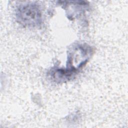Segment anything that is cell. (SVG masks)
<instances>
[{
  "label": "cell",
  "mask_w": 128,
  "mask_h": 128,
  "mask_svg": "<svg viewBox=\"0 0 128 128\" xmlns=\"http://www.w3.org/2000/svg\"><path fill=\"white\" fill-rule=\"evenodd\" d=\"M17 21L25 27L34 28L40 26L42 14L40 6L36 3H27L20 5L16 8Z\"/></svg>",
  "instance_id": "6da1fadb"
}]
</instances>
